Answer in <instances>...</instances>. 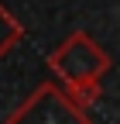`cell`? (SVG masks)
I'll list each match as a JSON object with an SVG mask.
<instances>
[{
    "label": "cell",
    "instance_id": "1",
    "mask_svg": "<svg viewBox=\"0 0 120 124\" xmlns=\"http://www.w3.org/2000/svg\"><path fill=\"white\" fill-rule=\"evenodd\" d=\"M113 66L103 45L86 35V31H72V35L48 55V72L62 86H79V83H100L103 72Z\"/></svg>",
    "mask_w": 120,
    "mask_h": 124
},
{
    "label": "cell",
    "instance_id": "2",
    "mask_svg": "<svg viewBox=\"0 0 120 124\" xmlns=\"http://www.w3.org/2000/svg\"><path fill=\"white\" fill-rule=\"evenodd\" d=\"M7 124H93L86 107L65 93L62 83H41L17 110L7 117Z\"/></svg>",
    "mask_w": 120,
    "mask_h": 124
},
{
    "label": "cell",
    "instance_id": "3",
    "mask_svg": "<svg viewBox=\"0 0 120 124\" xmlns=\"http://www.w3.org/2000/svg\"><path fill=\"white\" fill-rule=\"evenodd\" d=\"M21 41H24V28H21V21L14 17L4 4H0V59L10 55Z\"/></svg>",
    "mask_w": 120,
    "mask_h": 124
},
{
    "label": "cell",
    "instance_id": "4",
    "mask_svg": "<svg viewBox=\"0 0 120 124\" xmlns=\"http://www.w3.org/2000/svg\"><path fill=\"white\" fill-rule=\"evenodd\" d=\"M65 93H69V97L76 100L79 107H86V110H89V107L100 100V83H79V86H65Z\"/></svg>",
    "mask_w": 120,
    "mask_h": 124
}]
</instances>
